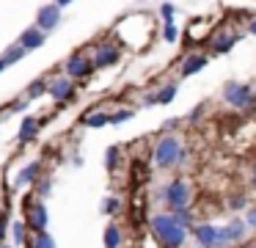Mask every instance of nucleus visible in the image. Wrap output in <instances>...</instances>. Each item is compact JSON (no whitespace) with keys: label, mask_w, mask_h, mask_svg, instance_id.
<instances>
[{"label":"nucleus","mask_w":256,"mask_h":248,"mask_svg":"<svg viewBox=\"0 0 256 248\" xmlns=\"http://www.w3.org/2000/svg\"><path fill=\"white\" fill-rule=\"evenodd\" d=\"M149 229H152L154 240L160 242L162 248H182L184 242H188V234H190L184 226H179L176 220H174L171 212H157V215H152Z\"/></svg>","instance_id":"f257e3e1"},{"label":"nucleus","mask_w":256,"mask_h":248,"mask_svg":"<svg viewBox=\"0 0 256 248\" xmlns=\"http://www.w3.org/2000/svg\"><path fill=\"white\" fill-rule=\"evenodd\" d=\"M184 157H188V152H184L182 141H179L176 135H171V132L162 135L160 141L154 143V165L157 168L168 171V168H174V165L184 163Z\"/></svg>","instance_id":"f03ea898"},{"label":"nucleus","mask_w":256,"mask_h":248,"mask_svg":"<svg viewBox=\"0 0 256 248\" xmlns=\"http://www.w3.org/2000/svg\"><path fill=\"white\" fill-rule=\"evenodd\" d=\"M160 198L168 207V212H174V209L190 207V201H193V187H190L188 179H171L166 187H162Z\"/></svg>","instance_id":"7ed1b4c3"},{"label":"nucleus","mask_w":256,"mask_h":248,"mask_svg":"<svg viewBox=\"0 0 256 248\" xmlns=\"http://www.w3.org/2000/svg\"><path fill=\"white\" fill-rule=\"evenodd\" d=\"M223 99H226L232 108H240V110H248L256 105L254 88L245 86V83H237V80H228L226 86H223Z\"/></svg>","instance_id":"20e7f679"},{"label":"nucleus","mask_w":256,"mask_h":248,"mask_svg":"<svg viewBox=\"0 0 256 248\" xmlns=\"http://www.w3.org/2000/svg\"><path fill=\"white\" fill-rule=\"evenodd\" d=\"M47 94L56 99L58 105H66L74 99V80L66 75H58V77H50L47 80Z\"/></svg>","instance_id":"39448f33"},{"label":"nucleus","mask_w":256,"mask_h":248,"mask_svg":"<svg viewBox=\"0 0 256 248\" xmlns=\"http://www.w3.org/2000/svg\"><path fill=\"white\" fill-rule=\"evenodd\" d=\"M64 72H66V77H72V80H86V77H91V72H94V61L86 53H74L66 58Z\"/></svg>","instance_id":"423d86ee"},{"label":"nucleus","mask_w":256,"mask_h":248,"mask_svg":"<svg viewBox=\"0 0 256 248\" xmlns=\"http://www.w3.org/2000/svg\"><path fill=\"white\" fill-rule=\"evenodd\" d=\"M190 237L196 240L198 248H220V226L196 223L193 229H190Z\"/></svg>","instance_id":"0eeeda50"},{"label":"nucleus","mask_w":256,"mask_h":248,"mask_svg":"<svg viewBox=\"0 0 256 248\" xmlns=\"http://www.w3.org/2000/svg\"><path fill=\"white\" fill-rule=\"evenodd\" d=\"M25 223H28V229L36 231H47V226H50V212H47L44 201H30L28 207H25Z\"/></svg>","instance_id":"6e6552de"},{"label":"nucleus","mask_w":256,"mask_h":248,"mask_svg":"<svg viewBox=\"0 0 256 248\" xmlns=\"http://www.w3.org/2000/svg\"><path fill=\"white\" fill-rule=\"evenodd\" d=\"M61 11L64 9H58L56 3H44L39 11H36V22H34V25L39 28V31H44V33H52L58 25H61V20H64Z\"/></svg>","instance_id":"1a4fd4ad"},{"label":"nucleus","mask_w":256,"mask_h":248,"mask_svg":"<svg viewBox=\"0 0 256 248\" xmlns=\"http://www.w3.org/2000/svg\"><path fill=\"white\" fill-rule=\"evenodd\" d=\"M91 61H94V69H110V66H116L118 61H122V50H118L116 44L105 42V44H100V47L94 50Z\"/></svg>","instance_id":"9d476101"},{"label":"nucleus","mask_w":256,"mask_h":248,"mask_svg":"<svg viewBox=\"0 0 256 248\" xmlns=\"http://www.w3.org/2000/svg\"><path fill=\"white\" fill-rule=\"evenodd\" d=\"M44 42H47V33H44V31H39L36 25H30V28H25V31L20 33V39H17L14 44H20V47H22L25 53H34V50L44 47Z\"/></svg>","instance_id":"9b49d317"},{"label":"nucleus","mask_w":256,"mask_h":248,"mask_svg":"<svg viewBox=\"0 0 256 248\" xmlns=\"http://www.w3.org/2000/svg\"><path fill=\"white\" fill-rule=\"evenodd\" d=\"M39 174H42V163H39V160H34V163H28L25 168H20L17 176H14V190L30 187L36 179H39Z\"/></svg>","instance_id":"f8f14e48"},{"label":"nucleus","mask_w":256,"mask_h":248,"mask_svg":"<svg viewBox=\"0 0 256 248\" xmlns=\"http://www.w3.org/2000/svg\"><path fill=\"white\" fill-rule=\"evenodd\" d=\"M245 220H240V218H232V223H226V226H220V245H232V242H240L245 237Z\"/></svg>","instance_id":"ddd939ff"},{"label":"nucleus","mask_w":256,"mask_h":248,"mask_svg":"<svg viewBox=\"0 0 256 248\" xmlns=\"http://www.w3.org/2000/svg\"><path fill=\"white\" fill-rule=\"evenodd\" d=\"M206 64H210V55H206V53H190L188 58L182 61V66H179V75H182V77L198 75Z\"/></svg>","instance_id":"4468645a"},{"label":"nucleus","mask_w":256,"mask_h":248,"mask_svg":"<svg viewBox=\"0 0 256 248\" xmlns=\"http://www.w3.org/2000/svg\"><path fill=\"white\" fill-rule=\"evenodd\" d=\"M237 42H240V33L237 31H218L215 36H212V53L223 55V53H228Z\"/></svg>","instance_id":"2eb2a0df"},{"label":"nucleus","mask_w":256,"mask_h":248,"mask_svg":"<svg viewBox=\"0 0 256 248\" xmlns=\"http://www.w3.org/2000/svg\"><path fill=\"white\" fill-rule=\"evenodd\" d=\"M39 130H42V121H39V119H34V116H25L22 124H20V130H17L20 143H30L36 135H39Z\"/></svg>","instance_id":"dca6fc26"},{"label":"nucleus","mask_w":256,"mask_h":248,"mask_svg":"<svg viewBox=\"0 0 256 248\" xmlns=\"http://www.w3.org/2000/svg\"><path fill=\"white\" fill-rule=\"evenodd\" d=\"M28 223L25 220H14L12 226H8V237H12V245L14 248H22L25 242H28Z\"/></svg>","instance_id":"f3484780"},{"label":"nucleus","mask_w":256,"mask_h":248,"mask_svg":"<svg viewBox=\"0 0 256 248\" xmlns=\"http://www.w3.org/2000/svg\"><path fill=\"white\" fill-rule=\"evenodd\" d=\"M102 240H105V248H122V242H124L122 226H118V223H108L105 231H102Z\"/></svg>","instance_id":"a211bd4d"},{"label":"nucleus","mask_w":256,"mask_h":248,"mask_svg":"<svg viewBox=\"0 0 256 248\" xmlns=\"http://www.w3.org/2000/svg\"><path fill=\"white\" fill-rule=\"evenodd\" d=\"M83 124L91 127V130H102L105 124H110V113H105V110H91V113L83 116Z\"/></svg>","instance_id":"6ab92c4d"},{"label":"nucleus","mask_w":256,"mask_h":248,"mask_svg":"<svg viewBox=\"0 0 256 248\" xmlns=\"http://www.w3.org/2000/svg\"><path fill=\"white\" fill-rule=\"evenodd\" d=\"M28 248H56V237L50 231H36L34 240L28 242Z\"/></svg>","instance_id":"aec40b11"},{"label":"nucleus","mask_w":256,"mask_h":248,"mask_svg":"<svg viewBox=\"0 0 256 248\" xmlns=\"http://www.w3.org/2000/svg\"><path fill=\"white\" fill-rule=\"evenodd\" d=\"M176 83H168V86H162L160 91L154 94V102L157 105H168V102H174V97H176Z\"/></svg>","instance_id":"412c9836"},{"label":"nucleus","mask_w":256,"mask_h":248,"mask_svg":"<svg viewBox=\"0 0 256 248\" xmlns=\"http://www.w3.org/2000/svg\"><path fill=\"white\" fill-rule=\"evenodd\" d=\"M100 212L102 215H118V212H122V198L105 196V198H102V204H100Z\"/></svg>","instance_id":"4be33fe9"},{"label":"nucleus","mask_w":256,"mask_h":248,"mask_svg":"<svg viewBox=\"0 0 256 248\" xmlns=\"http://www.w3.org/2000/svg\"><path fill=\"white\" fill-rule=\"evenodd\" d=\"M44 94H47V83H44V77H42V80H34L28 88H25V99H28V102H30V99L44 97Z\"/></svg>","instance_id":"5701e85b"},{"label":"nucleus","mask_w":256,"mask_h":248,"mask_svg":"<svg viewBox=\"0 0 256 248\" xmlns=\"http://www.w3.org/2000/svg\"><path fill=\"white\" fill-rule=\"evenodd\" d=\"M174 220H176L179 226H184V229H193V212H190V207H182V209H174Z\"/></svg>","instance_id":"b1692460"},{"label":"nucleus","mask_w":256,"mask_h":248,"mask_svg":"<svg viewBox=\"0 0 256 248\" xmlns=\"http://www.w3.org/2000/svg\"><path fill=\"white\" fill-rule=\"evenodd\" d=\"M118 160H122V149H118V146H108V152H105V168L108 171H116L118 168Z\"/></svg>","instance_id":"393cba45"},{"label":"nucleus","mask_w":256,"mask_h":248,"mask_svg":"<svg viewBox=\"0 0 256 248\" xmlns=\"http://www.w3.org/2000/svg\"><path fill=\"white\" fill-rule=\"evenodd\" d=\"M25 55H28V53H25V50L20 47V44H12V47H8L6 53H3V58H6V64L12 66V64H17V61H22Z\"/></svg>","instance_id":"a878e982"},{"label":"nucleus","mask_w":256,"mask_h":248,"mask_svg":"<svg viewBox=\"0 0 256 248\" xmlns=\"http://www.w3.org/2000/svg\"><path fill=\"white\" fill-rule=\"evenodd\" d=\"M174 11H176V9H174V3H162L157 14L162 17V22H166V25H174Z\"/></svg>","instance_id":"bb28decb"},{"label":"nucleus","mask_w":256,"mask_h":248,"mask_svg":"<svg viewBox=\"0 0 256 248\" xmlns=\"http://www.w3.org/2000/svg\"><path fill=\"white\" fill-rule=\"evenodd\" d=\"M245 204H248V198H245L242 193H234V196H228V209H232V212H237V209H242Z\"/></svg>","instance_id":"cd10ccee"},{"label":"nucleus","mask_w":256,"mask_h":248,"mask_svg":"<svg viewBox=\"0 0 256 248\" xmlns=\"http://www.w3.org/2000/svg\"><path fill=\"white\" fill-rule=\"evenodd\" d=\"M132 119V110H116V113H110V124H122V121H130Z\"/></svg>","instance_id":"c85d7f7f"},{"label":"nucleus","mask_w":256,"mask_h":248,"mask_svg":"<svg viewBox=\"0 0 256 248\" xmlns=\"http://www.w3.org/2000/svg\"><path fill=\"white\" fill-rule=\"evenodd\" d=\"M162 39H166L168 44H174L179 39V28L176 25H166V28H162Z\"/></svg>","instance_id":"c756f323"},{"label":"nucleus","mask_w":256,"mask_h":248,"mask_svg":"<svg viewBox=\"0 0 256 248\" xmlns=\"http://www.w3.org/2000/svg\"><path fill=\"white\" fill-rule=\"evenodd\" d=\"M245 226L256 231V204H254V207H248V212H245Z\"/></svg>","instance_id":"7c9ffc66"},{"label":"nucleus","mask_w":256,"mask_h":248,"mask_svg":"<svg viewBox=\"0 0 256 248\" xmlns=\"http://www.w3.org/2000/svg\"><path fill=\"white\" fill-rule=\"evenodd\" d=\"M50 187H52V182H50V179L39 182V190H36V193H39V201H44V198L50 196Z\"/></svg>","instance_id":"2f4dec72"},{"label":"nucleus","mask_w":256,"mask_h":248,"mask_svg":"<svg viewBox=\"0 0 256 248\" xmlns=\"http://www.w3.org/2000/svg\"><path fill=\"white\" fill-rule=\"evenodd\" d=\"M8 237V223H6V212H0V245L6 242Z\"/></svg>","instance_id":"473e14b6"},{"label":"nucleus","mask_w":256,"mask_h":248,"mask_svg":"<svg viewBox=\"0 0 256 248\" xmlns=\"http://www.w3.org/2000/svg\"><path fill=\"white\" fill-rule=\"evenodd\" d=\"M28 105H30L28 99H20L17 105H12V113H20V110H25V108H28Z\"/></svg>","instance_id":"72a5a7b5"},{"label":"nucleus","mask_w":256,"mask_h":248,"mask_svg":"<svg viewBox=\"0 0 256 248\" xmlns=\"http://www.w3.org/2000/svg\"><path fill=\"white\" fill-rule=\"evenodd\" d=\"M201 113H204V105H198V108H196L193 113H190V121H196V119H198Z\"/></svg>","instance_id":"f704fd0d"},{"label":"nucleus","mask_w":256,"mask_h":248,"mask_svg":"<svg viewBox=\"0 0 256 248\" xmlns=\"http://www.w3.org/2000/svg\"><path fill=\"white\" fill-rule=\"evenodd\" d=\"M52 3H56V6H58V9H66V6H72V3H74V0H52Z\"/></svg>","instance_id":"c9c22d12"},{"label":"nucleus","mask_w":256,"mask_h":248,"mask_svg":"<svg viewBox=\"0 0 256 248\" xmlns=\"http://www.w3.org/2000/svg\"><path fill=\"white\" fill-rule=\"evenodd\" d=\"M248 33H250V36H256V17L248 22Z\"/></svg>","instance_id":"e433bc0d"},{"label":"nucleus","mask_w":256,"mask_h":248,"mask_svg":"<svg viewBox=\"0 0 256 248\" xmlns=\"http://www.w3.org/2000/svg\"><path fill=\"white\" fill-rule=\"evenodd\" d=\"M174 127H176V119H171V121H166V127H162V130H168V132H171V130H174Z\"/></svg>","instance_id":"4c0bfd02"},{"label":"nucleus","mask_w":256,"mask_h":248,"mask_svg":"<svg viewBox=\"0 0 256 248\" xmlns=\"http://www.w3.org/2000/svg\"><path fill=\"white\" fill-rule=\"evenodd\" d=\"M6 69H8V64H6V58L0 55V72H6Z\"/></svg>","instance_id":"58836bf2"},{"label":"nucleus","mask_w":256,"mask_h":248,"mask_svg":"<svg viewBox=\"0 0 256 248\" xmlns=\"http://www.w3.org/2000/svg\"><path fill=\"white\" fill-rule=\"evenodd\" d=\"M250 185L256 187V168H254V176H250Z\"/></svg>","instance_id":"ea45409f"},{"label":"nucleus","mask_w":256,"mask_h":248,"mask_svg":"<svg viewBox=\"0 0 256 248\" xmlns=\"http://www.w3.org/2000/svg\"><path fill=\"white\" fill-rule=\"evenodd\" d=\"M3 248H14V245H12V242H3Z\"/></svg>","instance_id":"a19ab883"},{"label":"nucleus","mask_w":256,"mask_h":248,"mask_svg":"<svg viewBox=\"0 0 256 248\" xmlns=\"http://www.w3.org/2000/svg\"><path fill=\"white\" fill-rule=\"evenodd\" d=\"M220 248H226V245H220Z\"/></svg>","instance_id":"79ce46f5"},{"label":"nucleus","mask_w":256,"mask_h":248,"mask_svg":"<svg viewBox=\"0 0 256 248\" xmlns=\"http://www.w3.org/2000/svg\"><path fill=\"white\" fill-rule=\"evenodd\" d=\"M0 248H3V245H0Z\"/></svg>","instance_id":"37998d69"}]
</instances>
